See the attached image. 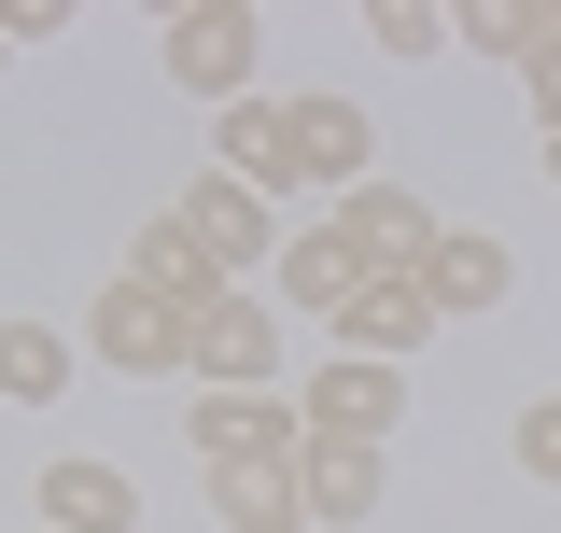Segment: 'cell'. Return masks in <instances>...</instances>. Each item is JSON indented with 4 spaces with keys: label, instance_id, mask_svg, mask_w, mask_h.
Returning <instances> with one entry per match:
<instances>
[{
    "label": "cell",
    "instance_id": "277c9868",
    "mask_svg": "<svg viewBox=\"0 0 561 533\" xmlns=\"http://www.w3.org/2000/svg\"><path fill=\"white\" fill-rule=\"evenodd\" d=\"M393 379H408V365H365V351H337V365H309V379H295V421H309V435H323V450H393Z\"/></svg>",
    "mask_w": 561,
    "mask_h": 533
},
{
    "label": "cell",
    "instance_id": "9c48e42d",
    "mask_svg": "<svg viewBox=\"0 0 561 533\" xmlns=\"http://www.w3.org/2000/svg\"><path fill=\"white\" fill-rule=\"evenodd\" d=\"M197 379H210V394H267V379H280V324H267V295H225V309L197 324Z\"/></svg>",
    "mask_w": 561,
    "mask_h": 533
},
{
    "label": "cell",
    "instance_id": "6da1fadb",
    "mask_svg": "<svg viewBox=\"0 0 561 533\" xmlns=\"http://www.w3.org/2000/svg\"><path fill=\"white\" fill-rule=\"evenodd\" d=\"M253 43H267V29H253L239 0H154V57H169V84H183V99H225V113H239Z\"/></svg>",
    "mask_w": 561,
    "mask_h": 533
},
{
    "label": "cell",
    "instance_id": "ac0fdd59",
    "mask_svg": "<svg viewBox=\"0 0 561 533\" xmlns=\"http://www.w3.org/2000/svg\"><path fill=\"white\" fill-rule=\"evenodd\" d=\"M365 43H379V57H435V43H463V14H435V0H365Z\"/></svg>",
    "mask_w": 561,
    "mask_h": 533
},
{
    "label": "cell",
    "instance_id": "e0dca14e",
    "mask_svg": "<svg viewBox=\"0 0 561 533\" xmlns=\"http://www.w3.org/2000/svg\"><path fill=\"white\" fill-rule=\"evenodd\" d=\"M225 183L280 197V99H239V113H225Z\"/></svg>",
    "mask_w": 561,
    "mask_h": 533
},
{
    "label": "cell",
    "instance_id": "ffe728a7",
    "mask_svg": "<svg viewBox=\"0 0 561 533\" xmlns=\"http://www.w3.org/2000/svg\"><path fill=\"white\" fill-rule=\"evenodd\" d=\"M548 183H561V127H548Z\"/></svg>",
    "mask_w": 561,
    "mask_h": 533
},
{
    "label": "cell",
    "instance_id": "8fae6325",
    "mask_svg": "<svg viewBox=\"0 0 561 533\" xmlns=\"http://www.w3.org/2000/svg\"><path fill=\"white\" fill-rule=\"evenodd\" d=\"M421 337H435V295H421V281H365L337 309V351H365V365H408Z\"/></svg>",
    "mask_w": 561,
    "mask_h": 533
},
{
    "label": "cell",
    "instance_id": "3957f363",
    "mask_svg": "<svg viewBox=\"0 0 561 533\" xmlns=\"http://www.w3.org/2000/svg\"><path fill=\"white\" fill-rule=\"evenodd\" d=\"M169 225H183V239H197V253L225 266V281H267V266H280V197L225 183V169H197V183L169 197Z\"/></svg>",
    "mask_w": 561,
    "mask_h": 533
},
{
    "label": "cell",
    "instance_id": "7a4b0ae2",
    "mask_svg": "<svg viewBox=\"0 0 561 533\" xmlns=\"http://www.w3.org/2000/svg\"><path fill=\"white\" fill-rule=\"evenodd\" d=\"M84 365H113V379H197V324H183L169 295H140V281H99Z\"/></svg>",
    "mask_w": 561,
    "mask_h": 533
},
{
    "label": "cell",
    "instance_id": "52a82bcc",
    "mask_svg": "<svg viewBox=\"0 0 561 533\" xmlns=\"http://www.w3.org/2000/svg\"><path fill=\"white\" fill-rule=\"evenodd\" d=\"M183 435H197L210 464H309L295 394H197V407H183Z\"/></svg>",
    "mask_w": 561,
    "mask_h": 533
},
{
    "label": "cell",
    "instance_id": "2e32d148",
    "mask_svg": "<svg viewBox=\"0 0 561 533\" xmlns=\"http://www.w3.org/2000/svg\"><path fill=\"white\" fill-rule=\"evenodd\" d=\"M210 506H225V533H295L309 506H295V464H210Z\"/></svg>",
    "mask_w": 561,
    "mask_h": 533
},
{
    "label": "cell",
    "instance_id": "30bf717a",
    "mask_svg": "<svg viewBox=\"0 0 561 533\" xmlns=\"http://www.w3.org/2000/svg\"><path fill=\"white\" fill-rule=\"evenodd\" d=\"M421 295H435V324H449V309H505V295H519V253L478 239V225H449V239L421 253Z\"/></svg>",
    "mask_w": 561,
    "mask_h": 533
},
{
    "label": "cell",
    "instance_id": "5bb4252c",
    "mask_svg": "<svg viewBox=\"0 0 561 533\" xmlns=\"http://www.w3.org/2000/svg\"><path fill=\"white\" fill-rule=\"evenodd\" d=\"M140 520V491L113 464H43V533H127Z\"/></svg>",
    "mask_w": 561,
    "mask_h": 533
},
{
    "label": "cell",
    "instance_id": "7c38bea8",
    "mask_svg": "<svg viewBox=\"0 0 561 533\" xmlns=\"http://www.w3.org/2000/svg\"><path fill=\"white\" fill-rule=\"evenodd\" d=\"M379 477H393V450H323V435H309V464H295V506H309L323 533H365Z\"/></svg>",
    "mask_w": 561,
    "mask_h": 533
},
{
    "label": "cell",
    "instance_id": "5b68a950",
    "mask_svg": "<svg viewBox=\"0 0 561 533\" xmlns=\"http://www.w3.org/2000/svg\"><path fill=\"white\" fill-rule=\"evenodd\" d=\"M280 183H323V197L379 183V140H365V113H351V99H280Z\"/></svg>",
    "mask_w": 561,
    "mask_h": 533
},
{
    "label": "cell",
    "instance_id": "8992f818",
    "mask_svg": "<svg viewBox=\"0 0 561 533\" xmlns=\"http://www.w3.org/2000/svg\"><path fill=\"white\" fill-rule=\"evenodd\" d=\"M337 239L379 266V281H421V253H435L449 225H435V197H421V183H351V197H337Z\"/></svg>",
    "mask_w": 561,
    "mask_h": 533
},
{
    "label": "cell",
    "instance_id": "d6986e66",
    "mask_svg": "<svg viewBox=\"0 0 561 533\" xmlns=\"http://www.w3.org/2000/svg\"><path fill=\"white\" fill-rule=\"evenodd\" d=\"M519 477H561V394L519 407Z\"/></svg>",
    "mask_w": 561,
    "mask_h": 533
},
{
    "label": "cell",
    "instance_id": "44dd1931",
    "mask_svg": "<svg viewBox=\"0 0 561 533\" xmlns=\"http://www.w3.org/2000/svg\"><path fill=\"white\" fill-rule=\"evenodd\" d=\"M0 57H14V43H0Z\"/></svg>",
    "mask_w": 561,
    "mask_h": 533
},
{
    "label": "cell",
    "instance_id": "9a60e30c",
    "mask_svg": "<svg viewBox=\"0 0 561 533\" xmlns=\"http://www.w3.org/2000/svg\"><path fill=\"white\" fill-rule=\"evenodd\" d=\"M70 365H84V337H57V324H0V407H57Z\"/></svg>",
    "mask_w": 561,
    "mask_h": 533
},
{
    "label": "cell",
    "instance_id": "ba28073f",
    "mask_svg": "<svg viewBox=\"0 0 561 533\" xmlns=\"http://www.w3.org/2000/svg\"><path fill=\"white\" fill-rule=\"evenodd\" d=\"M127 281H140V295H169V309H183V324H210V309H225V295H239V281H225V266H210L197 239H183V225H169V211H154V225H140V239H127Z\"/></svg>",
    "mask_w": 561,
    "mask_h": 533
},
{
    "label": "cell",
    "instance_id": "4fadbf2b",
    "mask_svg": "<svg viewBox=\"0 0 561 533\" xmlns=\"http://www.w3.org/2000/svg\"><path fill=\"white\" fill-rule=\"evenodd\" d=\"M365 281H379V266L351 253L337 225H309V239H280V309H323V324H337V309L365 295Z\"/></svg>",
    "mask_w": 561,
    "mask_h": 533
}]
</instances>
